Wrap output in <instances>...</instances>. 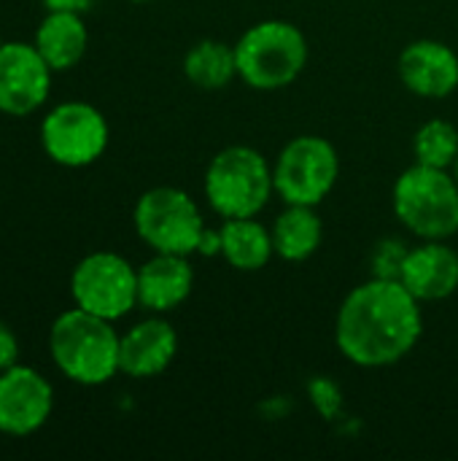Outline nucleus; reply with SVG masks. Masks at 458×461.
Wrapping results in <instances>:
<instances>
[{"label":"nucleus","instance_id":"nucleus-1","mask_svg":"<svg viewBox=\"0 0 458 461\" xmlns=\"http://www.w3.org/2000/svg\"><path fill=\"white\" fill-rule=\"evenodd\" d=\"M424 330L418 300L394 278L356 286L337 313V348L359 367H386L413 351Z\"/></svg>","mask_w":458,"mask_h":461},{"label":"nucleus","instance_id":"nucleus-2","mask_svg":"<svg viewBox=\"0 0 458 461\" xmlns=\"http://www.w3.org/2000/svg\"><path fill=\"white\" fill-rule=\"evenodd\" d=\"M121 335L113 321L70 308L49 330V354L54 367L78 386H103L119 373Z\"/></svg>","mask_w":458,"mask_h":461},{"label":"nucleus","instance_id":"nucleus-3","mask_svg":"<svg viewBox=\"0 0 458 461\" xmlns=\"http://www.w3.org/2000/svg\"><path fill=\"white\" fill-rule=\"evenodd\" d=\"M238 76L254 89L292 84L308 62V41L289 22H259L235 46Z\"/></svg>","mask_w":458,"mask_h":461},{"label":"nucleus","instance_id":"nucleus-4","mask_svg":"<svg viewBox=\"0 0 458 461\" xmlns=\"http://www.w3.org/2000/svg\"><path fill=\"white\" fill-rule=\"evenodd\" d=\"M400 221L424 240H445L458 232V181L440 167L416 165L394 186Z\"/></svg>","mask_w":458,"mask_h":461},{"label":"nucleus","instance_id":"nucleus-5","mask_svg":"<svg viewBox=\"0 0 458 461\" xmlns=\"http://www.w3.org/2000/svg\"><path fill=\"white\" fill-rule=\"evenodd\" d=\"M273 189V170L265 157L248 146H229L219 151L205 173V197L224 219L256 216Z\"/></svg>","mask_w":458,"mask_h":461},{"label":"nucleus","instance_id":"nucleus-6","mask_svg":"<svg viewBox=\"0 0 458 461\" xmlns=\"http://www.w3.org/2000/svg\"><path fill=\"white\" fill-rule=\"evenodd\" d=\"M138 238L157 254L189 257L202 240V216L194 200L175 186H154L140 194L132 211Z\"/></svg>","mask_w":458,"mask_h":461},{"label":"nucleus","instance_id":"nucleus-7","mask_svg":"<svg viewBox=\"0 0 458 461\" xmlns=\"http://www.w3.org/2000/svg\"><path fill=\"white\" fill-rule=\"evenodd\" d=\"M105 116L84 103L65 100L46 111L40 119V149L59 167H86L97 162L108 149Z\"/></svg>","mask_w":458,"mask_h":461},{"label":"nucleus","instance_id":"nucleus-8","mask_svg":"<svg viewBox=\"0 0 458 461\" xmlns=\"http://www.w3.org/2000/svg\"><path fill=\"white\" fill-rule=\"evenodd\" d=\"M70 297L76 308L119 321L138 305V270L113 251L86 254L70 273Z\"/></svg>","mask_w":458,"mask_h":461},{"label":"nucleus","instance_id":"nucleus-9","mask_svg":"<svg viewBox=\"0 0 458 461\" xmlns=\"http://www.w3.org/2000/svg\"><path fill=\"white\" fill-rule=\"evenodd\" d=\"M340 173L337 151L319 135H300L283 146L275 167V192L289 205H319L335 186Z\"/></svg>","mask_w":458,"mask_h":461},{"label":"nucleus","instance_id":"nucleus-10","mask_svg":"<svg viewBox=\"0 0 458 461\" xmlns=\"http://www.w3.org/2000/svg\"><path fill=\"white\" fill-rule=\"evenodd\" d=\"M54 70L30 41L0 43V113L24 119L40 111L51 95Z\"/></svg>","mask_w":458,"mask_h":461},{"label":"nucleus","instance_id":"nucleus-11","mask_svg":"<svg viewBox=\"0 0 458 461\" xmlns=\"http://www.w3.org/2000/svg\"><path fill=\"white\" fill-rule=\"evenodd\" d=\"M54 413V386L30 365H11L0 373V435L30 438Z\"/></svg>","mask_w":458,"mask_h":461},{"label":"nucleus","instance_id":"nucleus-12","mask_svg":"<svg viewBox=\"0 0 458 461\" xmlns=\"http://www.w3.org/2000/svg\"><path fill=\"white\" fill-rule=\"evenodd\" d=\"M178 351L175 330L165 319H143L121 335L119 373L130 378H154L170 367Z\"/></svg>","mask_w":458,"mask_h":461},{"label":"nucleus","instance_id":"nucleus-13","mask_svg":"<svg viewBox=\"0 0 458 461\" xmlns=\"http://www.w3.org/2000/svg\"><path fill=\"white\" fill-rule=\"evenodd\" d=\"M400 281L418 303L445 300L458 289V254L440 240H429L408 251Z\"/></svg>","mask_w":458,"mask_h":461},{"label":"nucleus","instance_id":"nucleus-14","mask_svg":"<svg viewBox=\"0 0 458 461\" xmlns=\"http://www.w3.org/2000/svg\"><path fill=\"white\" fill-rule=\"evenodd\" d=\"M405 86L421 97H445L458 86V57L440 41H416L400 57Z\"/></svg>","mask_w":458,"mask_h":461},{"label":"nucleus","instance_id":"nucleus-15","mask_svg":"<svg viewBox=\"0 0 458 461\" xmlns=\"http://www.w3.org/2000/svg\"><path fill=\"white\" fill-rule=\"evenodd\" d=\"M194 284V270L181 254H157L138 267V305L154 313L178 308Z\"/></svg>","mask_w":458,"mask_h":461},{"label":"nucleus","instance_id":"nucleus-16","mask_svg":"<svg viewBox=\"0 0 458 461\" xmlns=\"http://www.w3.org/2000/svg\"><path fill=\"white\" fill-rule=\"evenodd\" d=\"M35 49L54 73L76 68L89 46V30L78 11H46L32 35Z\"/></svg>","mask_w":458,"mask_h":461},{"label":"nucleus","instance_id":"nucleus-17","mask_svg":"<svg viewBox=\"0 0 458 461\" xmlns=\"http://www.w3.org/2000/svg\"><path fill=\"white\" fill-rule=\"evenodd\" d=\"M221 235V254L235 270H259L267 265L273 249V232H267L254 216L248 219H227L219 230Z\"/></svg>","mask_w":458,"mask_h":461},{"label":"nucleus","instance_id":"nucleus-18","mask_svg":"<svg viewBox=\"0 0 458 461\" xmlns=\"http://www.w3.org/2000/svg\"><path fill=\"white\" fill-rule=\"evenodd\" d=\"M321 219L313 205H289L273 227V249L289 262L308 259L321 243Z\"/></svg>","mask_w":458,"mask_h":461},{"label":"nucleus","instance_id":"nucleus-19","mask_svg":"<svg viewBox=\"0 0 458 461\" xmlns=\"http://www.w3.org/2000/svg\"><path fill=\"white\" fill-rule=\"evenodd\" d=\"M186 78L200 89H219L227 86L238 76V59L235 49L219 41H200L189 49L184 59Z\"/></svg>","mask_w":458,"mask_h":461},{"label":"nucleus","instance_id":"nucleus-20","mask_svg":"<svg viewBox=\"0 0 458 461\" xmlns=\"http://www.w3.org/2000/svg\"><path fill=\"white\" fill-rule=\"evenodd\" d=\"M413 149H416V157L421 165L448 170L458 159V130L451 122H443V119L427 122L418 130Z\"/></svg>","mask_w":458,"mask_h":461},{"label":"nucleus","instance_id":"nucleus-21","mask_svg":"<svg viewBox=\"0 0 458 461\" xmlns=\"http://www.w3.org/2000/svg\"><path fill=\"white\" fill-rule=\"evenodd\" d=\"M408 251L400 240H386L378 246V251L373 254V265H375V278H394L400 281L402 265L408 259Z\"/></svg>","mask_w":458,"mask_h":461},{"label":"nucleus","instance_id":"nucleus-22","mask_svg":"<svg viewBox=\"0 0 458 461\" xmlns=\"http://www.w3.org/2000/svg\"><path fill=\"white\" fill-rule=\"evenodd\" d=\"M310 397H313L316 408L321 411V416H327V419H332V416L340 411V392H337V386H335L332 381H327V378H316V381L310 384Z\"/></svg>","mask_w":458,"mask_h":461},{"label":"nucleus","instance_id":"nucleus-23","mask_svg":"<svg viewBox=\"0 0 458 461\" xmlns=\"http://www.w3.org/2000/svg\"><path fill=\"white\" fill-rule=\"evenodd\" d=\"M16 362H19V338L5 321H0V373Z\"/></svg>","mask_w":458,"mask_h":461},{"label":"nucleus","instance_id":"nucleus-24","mask_svg":"<svg viewBox=\"0 0 458 461\" xmlns=\"http://www.w3.org/2000/svg\"><path fill=\"white\" fill-rule=\"evenodd\" d=\"M46 11H78V14H86L94 0H40Z\"/></svg>","mask_w":458,"mask_h":461},{"label":"nucleus","instance_id":"nucleus-25","mask_svg":"<svg viewBox=\"0 0 458 461\" xmlns=\"http://www.w3.org/2000/svg\"><path fill=\"white\" fill-rule=\"evenodd\" d=\"M454 167H456V181H458V159H456V165H454Z\"/></svg>","mask_w":458,"mask_h":461},{"label":"nucleus","instance_id":"nucleus-26","mask_svg":"<svg viewBox=\"0 0 458 461\" xmlns=\"http://www.w3.org/2000/svg\"><path fill=\"white\" fill-rule=\"evenodd\" d=\"M135 3H148V0H135Z\"/></svg>","mask_w":458,"mask_h":461},{"label":"nucleus","instance_id":"nucleus-27","mask_svg":"<svg viewBox=\"0 0 458 461\" xmlns=\"http://www.w3.org/2000/svg\"><path fill=\"white\" fill-rule=\"evenodd\" d=\"M0 43H3V38H0Z\"/></svg>","mask_w":458,"mask_h":461}]
</instances>
